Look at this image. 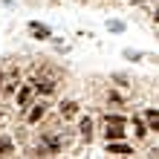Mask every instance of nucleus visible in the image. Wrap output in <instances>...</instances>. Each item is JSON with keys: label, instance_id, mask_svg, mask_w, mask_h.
I'll use <instances>...</instances> for the list:
<instances>
[{"label": "nucleus", "instance_id": "6", "mask_svg": "<svg viewBox=\"0 0 159 159\" xmlns=\"http://www.w3.org/2000/svg\"><path fill=\"white\" fill-rule=\"evenodd\" d=\"M29 98H32V90H29V87H23V90H20V96H17V104H23V107H26V104H29Z\"/></svg>", "mask_w": 159, "mask_h": 159}, {"label": "nucleus", "instance_id": "12", "mask_svg": "<svg viewBox=\"0 0 159 159\" xmlns=\"http://www.w3.org/2000/svg\"><path fill=\"white\" fill-rule=\"evenodd\" d=\"M130 3H142V0H130Z\"/></svg>", "mask_w": 159, "mask_h": 159}, {"label": "nucleus", "instance_id": "5", "mask_svg": "<svg viewBox=\"0 0 159 159\" xmlns=\"http://www.w3.org/2000/svg\"><path fill=\"white\" fill-rule=\"evenodd\" d=\"M148 125H151V130H159V113H156V110H148Z\"/></svg>", "mask_w": 159, "mask_h": 159}, {"label": "nucleus", "instance_id": "1", "mask_svg": "<svg viewBox=\"0 0 159 159\" xmlns=\"http://www.w3.org/2000/svg\"><path fill=\"white\" fill-rule=\"evenodd\" d=\"M125 136V119L121 116H107V139H121Z\"/></svg>", "mask_w": 159, "mask_h": 159}, {"label": "nucleus", "instance_id": "9", "mask_svg": "<svg viewBox=\"0 0 159 159\" xmlns=\"http://www.w3.org/2000/svg\"><path fill=\"white\" fill-rule=\"evenodd\" d=\"M32 32L38 35V38H46V35H49V29H46V26H38V23H32Z\"/></svg>", "mask_w": 159, "mask_h": 159}, {"label": "nucleus", "instance_id": "10", "mask_svg": "<svg viewBox=\"0 0 159 159\" xmlns=\"http://www.w3.org/2000/svg\"><path fill=\"white\" fill-rule=\"evenodd\" d=\"M133 130H136V136H145V133H148V130H145V125H142L139 119H133Z\"/></svg>", "mask_w": 159, "mask_h": 159}, {"label": "nucleus", "instance_id": "4", "mask_svg": "<svg viewBox=\"0 0 159 159\" xmlns=\"http://www.w3.org/2000/svg\"><path fill=\"white\" fill-rule=\"evenodd\" d=\"M43 113H46V104H35V107H32V113H29V121H32V125H35V121H41Z\"/></svg>", "mask_w": 159, "mask_h": 159}, {"label": "nucleus", "instance_id": "8", "mask_svg": "<svg viewBox=\"0 0 159 159\" xmlns=\"http://www.w3.org/2000/svg\"><path fill=\"white\" fill-rule=\"evenodd\" d=\"M35 87H38V90H43V93H52V90H55V81L43 78V81H38V84H35Z\"/></svg>", "mask_w": 159, "mask_h": 159}, {"label": "nucleus", "instance_id": "3", "mask_svg": "<svg viewBox=\"0 0 159 159\" xmlns=\"http://www.w3.org/2000/svg\"><path fill=\"white\" fill-rule=\"evenodd\" d=\"M75 113H78V104H75V101H64V104H61V116L64 119H72Z\"/></svg>", "mask_w": 159, "mask_h": 159}, {"label": "nucleus", "instance_id": "7", "mask_svg": "<svg viewBox=\"0 0 159 159\" xmlns=\"http://www.w3.org/2000/svg\"><path fill=\"white\" fill-rule=\"evenodd\" d=\"M81 136H84V139H90V136H93V125H90V119H81Z\"/></svg>", "mask_w": 159, "mask_h": 159}, {"label": "nucleus", "instance_id": "2", "mask_svg": "<svg viewBox=\"0 0 159 159\" xmlns=\"http://www.w3.org/2000/svg\"><path fill=\"white\" fill-rule=\"evenodd\" d=\"M107 153H119V156H127V153H130V148H127V145H121V142H116V139H113V142L107 145Z\"/></svg>", "mask_w": 159, "mask_h": 159}, {"label": "nucleus", "instance_id": "11", "mask_svg": "<svg viewBox=\"0 0 159 159\" xmlns=\"http://www.w3.org/2000/svg\"><path fill=\"white\" fill-rule=\"evenodd\" d=\"M9 151H12V142H9V139H0V156L9 153Z\"/></svg>", "mask_w": 159, "mask_h": 159}]
</instances>
